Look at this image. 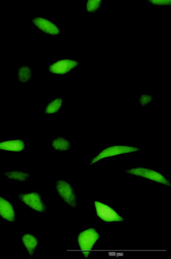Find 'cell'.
Returning <instances> with one entry per match:
<instances>
[{
  "label": "cell",
  "instance_id": "7c38bea8",
  "mask_svg": "<svg viewBox=\"0 0 171 259\" xmlns=\"http://www.w3.org/2000/svg\"><path fill=\"white\" fill-rule=\"evenodd\" d=\"M51 147L56 151L66 152L71 147V142L68 138L63 136L57 137L51 142Z\"/></svg>",
  "mask_w": 171,
  "mask_h": 259
},
{
  "label": "cell",
  "instance_id": "6da1fadb",
  "mask_svg": "<svg viewBox=\"0 0 171 259\" xmlns=\"http://www.w3.org/2000/svg\"><path fill=\"white\" fill-rule=\"evenodd\" d=\"M141 148L127 143H112L105 145L94 153L90 159V165L110 158L127 155L134 154L141 151Z\"/></svg>",
  "mask_w": 171,
  "mask_h": 259
},
{
  "label": "cell",
  "instance_id": "9a60e30c",
  "mask_svg": "<svg viewBox=\"0 0 171 259\" xmlns=\"http://www.w3.org/2000/svg\"><path fill=\"white\" fill-rule=\"evenodd\" d=\"M137 104L139 107L145 108L150 106L153 102L152 94L150 93H141L137 99Z\"/></svg>",
  "mask_w": 171,
  "mask_h": 259
},
{
  "label": "cell",
  "instance_id": "8fae6325",
  "mask_svg": "<svg viewBox=\"0 0 171 259\" xmlns=\"http://www.w3.org/2000/svg\"><path fill=\"white\" fill-rule=\"evenodd\" d=\"M25 146L23 141L14 140L0 142V150L13 152L23 151Z\"/></svg>",
  "mask_w": 171,
  "mask_h": 259
},
{
  "label": "cell",
  "instance_id": "30bf717a",
  "mask_svg": "<svg viewBox=\"0 0 171 259\" xmlns=\"http://www.w3.org/2000/svg\"><path fill=\"white\" fill-rule=\"evenodd\" d=\"M21 243L24 249L30 256L34 255L38 246L37 237L29 233H25L22 236Z\"/></svg>",
  "mask_w": 171,
  "mask_h": 259
},
{
  "label": "cell",
  "instance_id": "52a82bcc",
  "mask_svg": "<svg viewBox=\"0 0 171 259\" xmlns=\"http://www.w3.org/2000/svg\"><path fill=\"white\" fill-rule=\"evenodd\" d=\"M79 67V61L70 59V58H65V59L58 60L51 64L49 71L54 75H64L77 70Z\"/></svg>",
  "mask_w": 171,
  "mask_h": 259
},
{
  "label": "cell",
  "instance_id": "5bb4252c",
  "mask_svg": "<svg viewBox=\"0 0 171 259\" xmlns=\"http://www.w3.org/2000/svg\"><path fill=\"white\" fill-rule=\"evenodd\" d=\"M64 99L63 98H56L50 102L46 105L45 112L46 114H55L61 110L64 104Z\"/></svg>",
  "mask_w": 171,
  "mask_h": 259
},
{
  "label": "cell",
  "instance_id": "8992f818",
  "mask_svg": "<svg viewBox=\"0 0 171 259\" xmlns=\"http://www.w3.org/2000/svg\"><path fill=\"white\" fill-rule=\"evenodd\" d=\"M97 216L103 221L108 222H122L123 218L117 211L106 203L96 200L94 202Z\"/></svg>",
  "mask_w": 171,
  "mask_h": 259
},
{
  "label": "cell",
  "instance_id": "277c9868",
  "mask_svg": "<svg viewBox=\"0 0 171 259\" xmlns=\"http://www.w3.org/2000/svg\"><path fill=\"white\" fill-rule=\"evenodd\" d=\"M18 198L24 206L34 213L43 214L46 211V204L39 193H21L18 195Z\"/></svg>",
  "mask_w": 171,
  "mask_h": 259
},
{
  "label": "cell",
  "instance_id": "e0dca14e",
  "mask_svg": "<svg viewBox=\"0 0 171 259\" xmlns=\"http://www.w3.org/2000/svg\"><path fill=\"white\" fill-rule=\"evenodd\" d=\"M103 1L100 0L97 1H87L85 5V10L87 13H94L98 12L100 11L102 7H103Z\"/></svg>",
  "mask_w": 171,
  "mask_h": 259
},
{
  "label": "cell",
  "instance_id": "7a4b0ae2",
  "mask_svg": "<svg viewBox=\"0 0 171 259\" xmlns=\"http://www.w3.org/2000/svg\"><path fill=\"white\" fill-rule=\"evenodd\" d=\"M131 176L156 182V183L170 187L171 182L162 171L148 166H132L125 170Z\"/></svg>",
  "mask_w": 171,
  "mask_h": 259
},
{
  "label": "cell",
  "instance_id": "4fadbf2b",
  "mask_svg": "<svg viewBox=\"0 0 171 259\" xmlns=\"http://www.w3.org/2000/svg\"><path fill=\"white\" fill-rule=\"evenodd\" d=\"M3 176L6 179L16 182H26L30 177V175L26 171L19 170L6 171L3 173Z\"/></svg>",
  "mask_w": 171,
  "mask_h": 259
},
{
  "label": "cell",
  "instance_id": "5b68a950",
  "mask_svg": "<svg viewBox=\"0 0 171 259\" xmlns=\"http://www.w3.org/2000/svg\"><path fill=\"white\" fill-rule=\"evenodd\" d=\"M100 234L97 229L88 228L79 233L78 244L80 250L85 257H88L90 251L100 239Z\"/></svg>",
  "mask_w": 171,
  "mask_h": 259
},
{
  "label": "cell",
  "instance_id": "ac0fdd59",
  "mask_svg": "<svg viewBox=\"0 0 171 259\" xmlns=\"http://www.w3.org/2000/svg\"><path fill=\"white\" fill-rule=\"evenodd\" d=\"M147 3L155 9L169 8L171 6V1H148Z\"/></svg>",
  "mask_w": 171,
  "mask_h": 259
},
{
  "label": "cell",
  "instance_id": "9c48e42d",
  "mask_svg": "<svg viewBox=\"0 0 171 259\" xmlns=\"http://www.w3.org/2000/svg\"><path fill=\"white\" fill-rule=\"evenodd\" d=\"M34 23L39 30L50 35H57L60 34V29L57 25L48 19L42 17H37L34 20Z\"/></svg>",
  "mask_w": 171,
  "mask_h": 259
},
{
  "label": "cell",
  "instance_id": "2e32d148",
  "mask_svg": "<svg viewBox=\"0 0 171 259\" xmlns=\"http://www.w3.org/2000/svg\"><path fill=\"white\" fill-rule=\"evenodd\" d=\"M32 71L31 68L28 66H23L20 68L18 72V79L22 83H26L29 81L32 78Z\"/></svg>",
  "mask_w": 171,
  "mask_h": 259
},
{
  "label": "cell",
  "instance_id": "3957f363",
  "mask_svg": "<svg viewBox=\"0 0 171 259\" xmlns=\"http://www.w3.org/2000/svg\"><path fill=\"white\" fill-rule=\"evenodd\" d=\"M54 189L62 202L72 209L77 208L79 201L75 186L68 180H57L54 184Z\"/></svg>",
  "mask_w": 171,
  "mask_h": 259
},
{
  "label": "cell",
  "instance_id": "ba28073f",
  "mask_svg": "<svg viewBox=\"0 0 171 259\" xmlns=\"http://www.w3.org/2000/svg\"><path fill=\"white\" fill-rule=\"evenodd\" d=\"M0 219L13 223L16 219V210L10 200L0 196Z\"/></svg>",
  "mask_w": 171,
  "mask_h": 259
}]
</instances>
